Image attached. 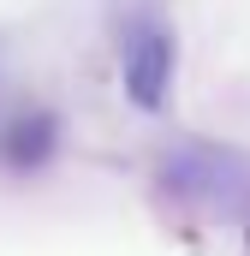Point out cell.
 <instances>
[{
  "label": "cell",
  "mask_w": 250,
  "mask_h": 256,
  "mask_svg": "<svg viewBox=\"0 0 250 256\" xmlns=\"http://www.w3.org/2000/svg\"><path fill=\"white\" fill-rule=\"evenodd\" d=\"M120 78H125V96L143 114H155L167 102V84H173V36L161 24L131 30V42H125V54H120Z\"/></svg>",
  "instance_id": "obj_1"
}]
</instances>
